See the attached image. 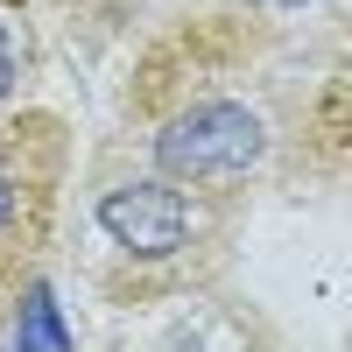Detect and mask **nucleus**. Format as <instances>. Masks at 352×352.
I'll list each match as a JSON object with an SVG mask.
<instances>
[{
  "mask_svg": "<svg viewBox=\"0 0 352 352\" xmlns=\"http://www.w3.org/2000/svg\"><path fill=\"white\" fill-rule=\"evenodd\" d=\"M232 56L204 36H176L148 56L141 85L127 92V113H141L148 176L176 190H247V176L268 162V113L247 92H232Z\"/></svg>",
  "mask_w": 352,
  "mask_h": 352,
  "instance_id": "f257e3e1",
  "label": "nucleus"
},
{
  "mask_svg": "<svg viewBox=\"0 0 352 352\" xmlns=\"http://www.w3.org/2000/svg\"><path fill=\"white\" fill-rule=\"evenodd\" d=\"M8 85H14V50H8V21H0V99H8Z\"/></svg>",
  "mask_w": 352,
  "mask_h": 352,
  "instance_id": "39448f33",
  "label": "nucleus"
},
{
  "mask_svg": "<svg viewBox=\"0 0 352 352\" xmlns=\"http://www.w3.org/2000/svg\"><path fill=\"white\" fill-rule=\"evenodd\" d=\"M71 134L56 113H8L0 120V324L36 289L43 247L56 240Z\"/></svg>",
  "mask_w": 352,
  "mask_h": 352,
  "instance_id": "f03ea898",
  "label": "nucleus"
},
{
  "mask_svg": "<svg viewBox=\"0 0 352 352\" xmlns=\"http://www.w3.org/2000/svg\"><path fill=\"white\" fill-rule=\"evenodd\" d=\"M92 219H99V232L127 261H141V268H176V261L190 254V232H197L190 197L176 184H162V176H127V184L99 190Z\"/></svg>",
  "mask_w": 352,
  "mask_h": 352,
  "instance_id": "7ed1b4c3",
  "label": "nucleus"
},
{
  "mask_svg": "<svg viewBox=\"0 0 352 352\" xmlns=\"http://www.w3.org/2000/svg\"><path fill=\"white\" fill-rule=\"evenodd\" d=\"M289 8H296V0H289Z\"/></svg>",
  "mask_w": 352,
  "mask_h": 352,
  "instance_id": "423d86ee",
  "label": "nucleus"
},
{
  "mask_svg": "<svg viewBox=\"0 0 352 352\" xmlns=\"http://www.w3.org/2000/svg\"><path fill=\"white\" fill-rule=\"evenodd\" d=\"M14 317H21V352H64V324H56V303L43 296V282L14 303Z\"/></svg>",
  "mask_w": 352,
  "mask_h": 352,
  "instance_id": "20e7f679",
  "label": "nucleus"
}]
</instances>
